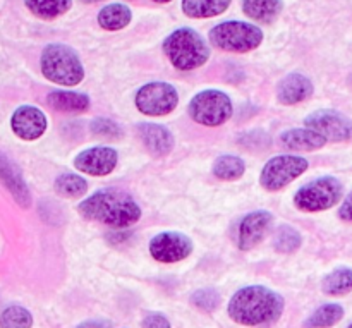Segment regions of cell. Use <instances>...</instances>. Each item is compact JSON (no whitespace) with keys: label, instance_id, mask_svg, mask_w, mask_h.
<instances>
[{"label":"cell","instance_id":"cell-4","mask_svg":"<svg viewBox=\"0 0 352 328\" xmlns=\"http://www.w3.org/2000/svg\"><path fill=\"white\" fill-rule=\"evenodd\" d=\"M40 67L45 78L55 85L76 86L85 79L81 58L67 45H47L41 52Z\"/></svg>","mask_w":352,"mask_h":328},{"label":"cell","instance_id":"cell-16","mask_svg":"<svg viewBox=\"0 0 352 328\" xmlns=\"http://www.w3.org/2000/svg\"><path fill=\"white\" fill-rule=\"evenodd\" d=\"M138 131H140V136L143 140L144 146L155 157H165V155H168L174 150V134L165 126L144 122L138 127Z\"/></svg>","mask_w":352,"mask_h":328},{"label":"cell","instance_id":"cell-31","mask_svg":"<svg viewBox=\"0 0 352 328\" xmlns=\"http://www.w3.org/2000/svg\"><path fill=\"white\" fill-rule=\"evenodd\" d=\"M91 131L96 134V136H102V138H119L122 134V129L119 127V124L113 122V120L105 119V117H98L91 122Z\"/></svg>","mask_w":352,"mask_h":328},{"label":"cell","instance_id":"cell-32","mask_svg":"<svg viewBox=\"0 0 352 328\" xmlns=\"http://www.w3.org/2000/svg\"><path fill=\"white\" fill-rule=\"evenodd\" d=\"M143 328H172V325L164 313L151 311L144 316Z\"/></svg>","mask_w":352,"mask_h":328},{"label":"cell","instance_id":"cell-18","mask_svg":"<svg viewBox=\"0 0 352 328\" xmlns=\"http://www.w3.org/2000/svg\"><path fill=\"white\" fill-rule=\"evenodd\" d=\"M0 179L6 184V188L12 193L14 199L19 203L23 208H28L31 205L30 189H28L26 182L23 181V175L17 172V168L10 164L7 158L0 155Z\"/></svg>","mask_w":352,"mask_h":328},{"label":"cell","instance_id":"cell-36","mask_svg":"<svg viewBox=\"0 0 352 328\" xmlns=\"http://www.w3.org/2000/svg\"><path fill=\"white\" fill-rule=\"evenodd\" d=\"M82 2H86V3H91V2H100V0H82Z\"/></svg>","mask_w":352,"mask_h":328},{"label":"cell","instance_id":"cell-30","mask_svg":"<svg viewBox=\"0 0 352 328\" xmlns=\"http://www.w3.org/2000/svg\"><path fill=\"white\" fill-rule=\"evenodd\" d=\"M191 303L196 306V308L201 309V311L212 313L219 308L220 294L212 287L198 289V291L191 296Z\"/></svg>","mask_w":352,"mask_h":328},{"label":"cell","instance_id":"cell-6","mask_svg":"<svg viewBox=\"0 0 352 328\" xmlns=\"http://www.w3.org/2000/svg\"><path fill=\"white\" fill-rule=\"evenodd\" d=\"M232 100L219 89H205L189 102V116L198 124L208 127L222 126L232 117Z\"/></svg>","mask_w":352,"mask_h":328},{"label":"cell","instance_id":"cell-3","mask_svg":"<svg viewBox=\"0 0 352 328\" xmlns=\"http://www.w3.org/2000/svg\"><path fill=\"white\" fill-rule=\"evenodd\" d=\"M164 54L179 71H192L208 62L210 47L198 31L179 28L164 40Z\"/></svg>","mask_w":352,"mask_h":328},{"label":"cell","instance_id":"cell-23","mask_svg":"<svg viewBox=\"0 0 352 328\" xmlns=\"http://www.w3.org/2000/svg\"><path fill=\"white\" fill-rule=\"evenodd\" d=\"M28 10L40 19H55L67 12L72 7V0H24Z\"/></svg>","mask_w":352,"mask_h":328},{"label":"cell","instance_id":"cell-34","mask_svg":"<svg viewBox=\"0 0 352 328\" xmlns=\"http://www.w3.org/2000/svg\"><path fill=\"white\" fill-rule=\"evenodd\" d=\"M76 328H110V325L107 322H103V320H88V322L81 323V325H78Z\"/></svg>","mask_w":352,"mask_h":328},{"label":"cell","instance_id":"cell-33","mask_svg":"<svg viewBox=\"0 0 352 328\" xmlns=\"http://www.w3.org/2000/svg\"><path fill=\"white\" fill-rule=\"evenodd\" d=\"M339 217L344 220V222H352V191L346 198V201L342 203V206H340Z\"/></svg>","mask_w":352,"mask_h":328},{"label":"cell","instance_id":"cell-19","mask_svg":"<svg viewBox=\"0 0 352 328\" xmlns=\"http://www.w3.org/2000/svg\"><path fill=\"white\" fill-rule=\"evenodd\" d=\"M284 9L282 0H243V10L256 23H274Z\"/></svg>","mask_w":352,"mask_h":328},{"label":"cell","instance_id":"cell-9","mask_svg":"<svg viewBox=\"0 0 352 328\" xmlns=\"http://www.w3.org/2000/svg\"><path fill=\"white\" fill-rule=\"evenodd\" d=\"M134 103H136V109L144 116H167L177 107L179 93L170 83L153 81L138 89Z\"/></svg>","mask_w":352,"mask_h":328},{"label":"cell","instance_id":"cell-1","mask_svg":"<svg viewBox=\"0 0 352 328\" xmlns=\"http://www.w3.org/2000/svg\"><path fill=\"white\" fill-rule=\"evenodd\" d=\"M284 306L285 301L278 292L265 285H248L230 298L227 311L239 325L260 327L277 322Z\"/></svg>","mask_w":352,"mask_h":328},{"label":"cell","instance_id":"cell-10","mask_svg":"<svg viewBox=\"0 0 352 328\" xmlns=\"http://www.w3.org/2000/svg\"><path fill=\"white\" fill-rule=\"evenodd\" d=\"M305 124L327 141H346L352 138V122L336 110H316L306 117Z\"/></svg>","mask_w":352,"mask_h":328},{"label":"cell","instance_id":"cell-8","mask_svg":"<svg viewBox=\"0 0 352 328\" xmlns=\"http://www.w3.org/2000/svg\"><path fill=\"white\" fill-rule=\"evenodd\" d=\"M309 164L298 155H278L267 162L260 175V182L267 191H280L285 186L305 174Z\"/></svg>","mask_w":352,"mask_h":328},{"label":"cell","instance_id":"cell-15","mask_svg":"<svg viewBox=\"0 0 352 328\" xmlns=\"http://www.w3.org/2000/svg\"><path fill=\"white\" fill-rule=\"evenodd\" d=\"M313 89L311 79L299 72H292L278 83L277 98L282 105H298L313 95Z\"/></svg>","mask_w":352,"mask_h":328},{"label":"cell","instance_id":"cell-22","mask_svg":"<svg viewBox=\"0 0 352 328\" xmlns=\"http://www.w3.org/2000/svg\"><path fill=\"white\" fill-rule=\"evenodd\" d=\"M232 0H182V10L186 16L195 19L215 17L229 9Z\"/></svg>","mask_w":352,"mask_h":328},{"label":"cell","instance_id":"cell-14","mask_svg":"<svg viewBox=\"0 0 352 328\" xmlns=\"http://www.w3.org/2000/svg\"><path fill=\"white\" fill-rule=\"evenodd\" d=\"M47 116L33 105H23L10 117L14 134L24 141H34L47 131Z\"/></svg>","mask_w":352,"mask_h":328},{"label":"cell","instance_id":"cell-29","mask_svg":"<svg viewBox=\"0 0 352 328\" xmlns=\"http://www.w3.org/2000/svg\"><path fill=\"white\" fill-rule=\"evenodd\" d=\"M33 315L23 306H9L0 315V328H31Z\"/></svg>","mask_w":352,"mask_h":328},{"label":"cell","instance_id":"cell-13","mask_svg":"<svg viewBox=\"0 0 352 328\" xmlns=\"http://www.w3.org/2000/svg\"><path fill=\"white\" fill-rule=\"evenodd\" d=\"M119 155L113 148L95 146L81 151L74 158V167L88 175H109L117 167Z\"/></svg>","mask_w":352,"mask_h":328},{"label":"cell","instance_id":"cell-35","mask_svg":"<svg viewBox=\"0 0 352 328\" xmlns=\"http://www.w3.org/2000/svg\"><path fill=\"white\" fill-rule=\"evenodd\" d=\"M153 2H157V3H168V2H172V0H153Z\"/></svg>","mask_w":352,"mask_h":328},{"label":"cell","instance_id":"cell-24","mask_svg":"<svg viewBox=\"0 0 352 328\" xmlns=\"http://www.w3.org/2000/svg\"><path fill=\"white\" fill-rule=\"evenodd\" d=\"M246 172V164L236 155H222L213 164V175L220 181H236Z\"/></svg>","mask_w":352,"mask_h":328},{"label":"cell","instance_id":"cell-20","mask_svg":"<svg viewBox=\"0 0 352 328\" xmlns=\"http://www.w3.org/2000/svg\"><path fill=\"white\" fill-rule=\"evenodd\" d=\"M133 12L126 3H109L98 12V24L107 31H119L129 26Z\"/></svg>","mask_w":352,"mask_h":328},{"label":"cell","instance_id":"cell-27","mask_svg":"<svg viewBox=\"0 0 352 328\" xmlns=\"http://www.w3.org/2000/svg\"><path fill=\"white\" fill-rule=\"evenodd\" d=\"M55 191L65 198H79L88 191V182L76 174H60L55 179Z\"/></svg>","mask_w":352,"mask_h":328},{"label":"cell","instance_id":"cell-17","mask_svg":"<svg viewBox=\"0 0 352 328\" xmlns=\"http://www.w3.org/2000/svg\"><path fill=\"white\" fill-rule=\"evenodd\" d=\"M282 146L296 151H315L325 146L329 141L313 129H291L280 134Z\"/></svg>","mask_w":352,"mask_h":328},{"label":"cell","instance_id":"cell-11","mask_svg":"<svg viewBox=\"0 0 352 328\" xmlns=\"http://www.w3.org/2000/svg\"><path fill=\"white\" fill-rule=\"evenodd\" d=\"M150 253L160 263H177L192 253V241L181 232H160L150 241Z\"/></svg>","mask_w":352,"mask_h":328},{"label":"cell","instance_id":"cell-28","mask_svg":"<svg viewBox=\"0 0 352 328\" xmlns=\"http://www.w3.org/2000/svg\"><path fill=\"white\" fill-rule=\"evenodd\" d=\"M275 250L278 253H294L301 248L302 244V237L299 234V230H296L294 227L291 226H282L278 227V230L275 232Z\"/></svg>","mask_w":352,"mask_h":328},{"label":"cell","instance_id":"cell-25","mask_svg":"<svg viewBox=\"0 0 352 328\" xmlns=\"http://www.w3.org/2000/svg\"><path fill=\"white\" fill-rule=\"evenodd\" d=\"M322 291L329 296H346L352 292V270L337 268L325 275L322 281Z\"/></svg>","mask_w":352,"mask_h":328},{"label":"cell","instance_id":"cell-12","mask_svg":"<svg viewBox=\"0 0 352 328\" xmlns=\"http://www.w3.org/2000/svg\"><path fill=\"white\" fill-rule=\"evenodd\" d=\"M272 223H274V215H272L270 212H267V210H258V212L248 213V215L243 217L241 222L237 223V248L243 251L253 250L254 246H258V244L267 237Z\"/></svg>","mask_w":352,"mask_h":328},{"label":"cell","instance_id":"cell-37","mask_svg":"<svg viewBox=\"0 0 352 328\" xmlns=\"http://www.w3.org/2000/svg\"><path fill=\"white\" fill-rule=\"evenodd\" d=\"M347 328H352V323H351V325H349V327H347Z\"/></svg>","mask_w":352,"mask_h":328},{"label":"cell","instance_id":"cell-2","mask_svg":"<svg viewBox=\"0 0 352 328\" xmlns=\"http://www.w3.org/2000/svg\"><path fill=\"white\" fill-rule=\"evenodd\" d=\"M78 212L86 220L105 223L110 227H131L140 222L141 208L127 193L98 191L81 201Z\"/></svg>","mask_w":352,"mask_h":328},{"label":"cell","instance_id":"cell-7","mask_svg":"<svg viewBox=\"0 0 352 328\" xmlns=\"http://www.w3.org/2000/svg\"><path fill=\"white\" fill-rule=\"evenodd\" d=\"M342 198V184L336 177H320L302 186L294 195V205L301 212L315 213L329 210Z\"/></svg>","mask_w":352,"mask_h":328},{"label":"cell","instance_id":"cell-26","mask_svg":"<svg viewBox=\"0 0 352 328\" xmlns=\"http://www.w3.org/2000/svg\"><path fill=\"white\" fill-rule=\"evenodd\" d=\"M344 318V308L336 303L323 305L306 320L305 328H330Z\"/></svg>","mask_w":352,"mask_h":328},{"label":"cell","instance_id":"cell-21","mask_svg":"<svg viewBox=\"0 0 352 328\" xmlns=\"http://www.w3.org/2000/svg\"><path fill=\"white\" fill-rule=\"evenodd\" d=\"M48 105L58 112H86L89 109V98L82 93L74 91H52L47 98Z\"/></svg>","mask_w":352,"mask_h":328},{"label":"cell","instance_id":"cell-5","mask_svg":"<svg viewBox=\"0 0 352 328\" xmlns=\"http://www.w3.org/2000/svg\"><path fill=\"white\" fill-rule=\"evenodd\" d=\"M210 41L220 50L246 54L260 47L263 41V31L256 24L243 23V21H226L212 28Z\"/></svg>","mask_w":352,"mask_h":328}]
</instances>
